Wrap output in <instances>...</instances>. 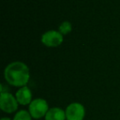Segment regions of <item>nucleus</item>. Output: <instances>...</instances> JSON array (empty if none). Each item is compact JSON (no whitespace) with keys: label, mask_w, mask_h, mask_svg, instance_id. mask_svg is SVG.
<instances>
[{"label":"nucleus","mask_w":120,"mask_h":120,"mask_svg":"<svg viewBox=\"0 0 120 120\" xmlns=\"http://www.w3.org/2000/svg\"><path fill=\"white\" fill-rule=\"evenodd\" d=\"M72 30V25L70 21H65L62 22L58 26V31L62 34V35L68 34Z\"/></svg>","instance_id":"obj_9"},{"label":"nucleus","mask_w":120,"mask_h":120,"mask_svg":"<svg viewBox=\"0 0 120 120\" xmlns=\"http://www.w3.org/2000/svg\"><path fill=\"white\" fill-rule=\"evenodd\" d=\"M16 99L18 104L21 105H29L33 101L32 99V92L27 86L20 87L16 92Z\"/></svg>","instance_id":"obj_6"},{"label":"nucleus","mask_w":120,"mask_h":120,"mask_svg":"<svg viewBox=\"0 0 120 120\" xmlns=\"http://www.w3.org/2000/svg\"><path fill=\"white\" fill-rule=\"evenodd\" d=\"M13 120H32V117L28 110L21 109L17 111L13 117Z\"/></svg>","instance_id":"obj_8"},{"label":"nucleus","mask_w":120,"mask_h":120,"mask_svg":"<svg viewBox=\"0 0 120 120\" xmlns=\"http://www.w3.org/2000/svg\"><path fill=\"white\" fill-rule=\"evenodd\" d=\"M41 42L48 48H56L63 42V35L58 30H49L42 34Z\"/></svg>","instance_id":"obj_5"},{"label":"nucleus","mask_w":120,"mask_h":120,"mask_svg":"<svg viewBox=\"0 0 120 120\" xmlns=\"http://www.w3.org/2000/svg\"><path fill=\"white\" fill-rule=\"evenodd\" d=\"M3 77L9 85L20 88L26 86L29 82L30 70L24 62L13 61L5 67Z\"/></svg>","instance_id":"obj_1"},{"label":"nucleus","mask_w":120,"mask_h":120,"mask_svg":"<svg viewBox=\"0 0 120 120\" xmlns=\"http://www.w3.org/2000/svg\"><path fill=\"white\" fill-rule=\"evenodd\" d=\"M45 120H66L65 110L59 107L50 108L45 115Z\"/></svg>","instance_id":"obj_7"},{"label":"nucleus","mask_w":120,"mask_h":120,"mask_svg":"<svg viewBox=\"0 0 120 120\" xmlns=\"http://www.w3.org/2000/svg\"><path fill=\"white\" fill-rule=\"evenodd\" d=\"M66 120H83L86 116V109L79 102H72L65 109Z\"/></svg>","instance_id":"obj_4"},{"label":"nucleus","mask_w":120,"mask_h":120,"mask_svg":"<svg viewBox=\"0 0 120 120\" xmlns=\"http://www.w3.org/2000/svg\"><path fill=\"white\" fill-rule=\"evenodd\" d=\"M17 101L16 96L8 92H2L0 95V109L7 114L15 113L18 109Z\"/></svg>","instance_id":"obj_3"},{"label":"nucleus","mask_w":120,"mask_h":120,"mask_svg":"<svg viewBox=\"0 0 120 120\" xmlns=\"http://www.w3.org/2000/svg\"><path fill=\"white\" fill-rule=\"evenodd\" d=\"M49 109L50 107L48 102L43 98H35L28 106V111L31 115L32 119H34L45 118Z\"/></svg>","instance_id":"obj_2"},{"label":"nucleus","mask_w":120,"mask_h":120,"mask_svg":"<svg viewBox=\"0 0 120 120\" xmlns=\"http://www.w3.org/2000/svg\"><path fill=\"white\" fill-rule=\"evenodd\" d=\"M0 120H13V119H10V118H8V117H3Z\"/></svg>","instance_id":"obj_10"}]
</instances>
